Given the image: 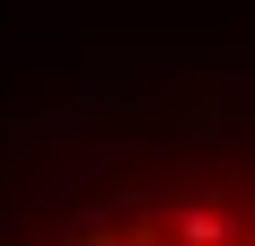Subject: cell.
Returning a JSON list of instances; mask_svg holds the SVG:
<instances>
[{
	"label": "cell",
	"mask_w": 255,
	"mask_h": 246,
	"mask_svg": "<svg viewBox=\"0 0 255 246\" xmlns=\"http://www.w3.org/2000/svg\"><path fill=\"white\" fill-rule=\"evenodd\" d=\"M167 246H255V220L229 202H158Z\"/></svg>",
	"instance_id": "cell-1"
}]
</instances>
